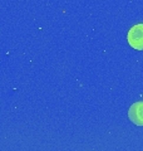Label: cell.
Instances as JSON below:
<instances>
[{
	"label": "cell",
	"instance_id": "obj_1",
	"mask_svg": "<svg viewBox=\"0 0 143 151\" xmlns=\"http://www.w3.org/2000/svg\"><path fill=\"white\" fill-rule=\"evenodd\" d=\"M127 40L132 48L143 50V24L133 25L127 35Z\"/></svg>",
	"mask_w": 143,
	"mask_h": 151
},
{
	"label": "cell",
	"instance_id": "obj_2",
	"mask_svg": "<svg viewBox=\"0 0 143 151\" xmlns=\"http://www.w3.org/2000/svg\"><path fill=\"white\" fill-rule=\"evenodd\" d=\"M128 117L132 124L137 126H143V101L136 102L129 107Z\"/></svg>",
	"mask_w": 143,
	"mask_h": 151
}]
</instances>
